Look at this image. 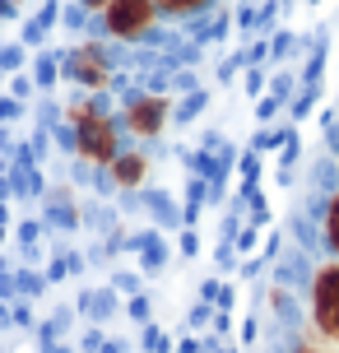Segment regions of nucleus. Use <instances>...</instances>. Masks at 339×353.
Instances as JSON below:
<instances>
[{"instance_id": "16", "label": "nucleus", "mask_w": 339, "mask_h": 353, "mask_svg": "<svg viewBox=\"0 0 339 353\" xmlns=\"http://www.w3.org/2000/svg\"><path fill=\"white\" fill-rule=\"evenodd\" d=\"M298 84H302L298 70H274V74H269V84H265V93H274V98L288 107V103H293V93H298Z\"/></svg>"}, {"instance_id": "25", "label": "nucleus", "mask_w": 339, "mask_h": 353, "mask_svg": "<svg viewBox=\"0 0 339 353\" xmlns=\"http://www.w3.org/2000/svg\"><path fill=\"white\" fill-rule=\"evenodd\" d=\"M209 321H214V302H196V307L186 312V325H191V330H205Z\"/></svg>"}, {"instance_id": "39", "label": "nucleus", "mask_w": 339, "mask_h": 353, "mask_svg": "<svg viewBox=\"0 0 339 353\" xmlns=\"http://www.w3.org/2000/svg\"><path fill=\"white\" fill-rule=\"evenodd\" d=\"M0 149H10V130H0Z\"/></svg>"}, {"instance_id": "10", "label": "nucleus", "mask_w": 339, "mask_h": 353, "mask_svg": "<svg viewBox=\"0 0 339 353\" xmlns=\"http://www.w3.org/2000/svg\"><path fill=\"white\" fill-rule=\"evenodd\" d=\"M140 200H144V210L154 214L163 228H186V223H181V210L172 205V195H167V191H144Z\"/></svg>"}, {"instance_id": "2", "label": "nucleus", "mask_w": 339, "mask_h": 353, "mask_svg": "<svg viewBox=\"0 0 339 353\" xmlns=\"http://www.w3.org/2000/svg\"><path fill=\"white\" fill-rule=\"evenodd\" d=\"M61 79H70L79 93H107L116 84V56L107 52V42H74L61 52Z\"/></svg>"}, {"instance_id": "13", "label": "nucleus", "mask_w": 339, "mask_h": 353, "mask_svg": "<svg viewBox=\"0 0 339 353\" xmlns=\"http://www.w3.org/2000/svg\"><path fill=\"white\" fill-rule=\"evenodd\" d=\"M33 84L42 88V93H52L56 84H61V52H42V56H33Z\"/></svg>"}, {"instance_id": "23", "label": "nucleus", "mask_w": 339, "mask_h": 353, "mask_svg": "<svg viewBox=\"0 0 339 353\" xmlns=\"http://www.w3.org/2000/svg\"><path fill=\"white\" fill-rule=\"evenodd\" d=\"M19 288H23V298H37L42 288H47V274H37V270H19Z\"/></svg>"}, {"instance_id": "8", "label": "nucleus", "mask_w": 339, "mask_h": 353, "mask_svg": "<svg viewBox=\"0 0 339 353\" xmlns=\"http://www.w3.org/2000/svg\"><path fill=\"white\" fill-rule=\"evenodd\" d=\"M316 228H321L325 256H339V186L321 200V219H316Z\"/></svg>"}, {"instance_id": "37", "label": "nucleus", "mask_w": 339, "mask_h": 353, "mask_svg": "<svg viewBox=\"0 0 339 353\" xmlns=\"http://www.w3.org/2000/svg\"><path fill=\"white\" fill-rule=\"evenodd\" d=\"M14 321H19V325H33V307H28V302H19V307H14Z\"/></svg>"}, {"instance_id": "20", "label": "nucleus", "mask_w": 339, "mask_h": 353, "mask_svg": "<svg viewBox=\"0 0 339 353\" xmlns=\"http://www.w3.org/2000/svg\"><path fill=\"white\" fill-rule=\"evenodd\" d=\"M265 65H247V74H242V88H247V98L251 103H256V98H260V93H265Z\"/></svg>"}, {"instance_id": "33", "label": "nucleus", "mask_w": 339, "mask_h": 353, "mask_svg": "<svg viewBox=\"0 0 339 353\" xmlns=\"http://www.w3.org/2000/svg\"><path fill=\"white\" fill-rule=\"evenodd\" d=\"M172 353H205V339L186 335V339H177V349H172Z\"/></svg>"}, {"instance_id": "41", "label": "nucleus", "mask_w": 339, "mask_h": 353, "mask_svg": "<svg viewBox=\"0 0 339 353\" xmlns=\"http://www.w3.org/2000/svg\"><path fill=\"white\" fill-rule=\"evenodd\" d=\"M307 5H311V10H316V5H321V0H307Z\"/></svg>"}, {"instance_id": "21", "label": "nucleus", "mask_w": 339, "mask_h": 353, "mask_svg": "<svg viewBox=\"0 0 339 353\" xmlns=\"http://www.w3.org/2000/svg\"><path fill=\"white\" fill-rule=\"evenodd\" d=\"M33 23L42 28V33H52L56 23H61V0H42V10L33 14Z\"/></svg>"}, {"instance_id": "14", "label": "nucleus", "mask_w": 339, "mask_h": 353, "mask_svg": "<svg viewBox=\"0 0 339 353\" xmlns=\"http://www.w3.org/2000/svg\"><path fill=\"white\" fill-rule=\"evenodd\" d=\"M163 19H200L214 0H154Z\"/></svg>"}, {"instance_id": "24", "label": "nucleus", "mask_w": 339, "mask_h": 353, "mask_svg": "<svg viewBox=\"0 0 339 353\" xmlns=\"http://www.w3.org/2000/svg\"><path fill=\"white\" fill-rule=\"evenodd\" d=\"M37 237H42V223H37V219H23V223H19V242H23L28 256H37Z\"/></svg>"}, {"instance_id": "3", "label": "nucleus", "mask_w": 339, "mask_h": 353, "mask_svg": "<svg viewBox=\"0 0 339 353\" xmlns=\"http://www.w3.org/2000/svg\"><path fill=\"white\" fill-rule=\"evenodd\" d=\"M172 107H177V98L172 93H158V88H140V93H125L121 103V130L130 135V140H158L163 130L172 125Z\"/></svg>"}, {"instance_id": "29", "label": "nucleus", "mask_w": 339, "mask_h": 353, "mask_svg": "<svg viewBox=\"0 0 339 353\" xmlns=\"http://www.w3.org/2000/svg\"><path fill=\"white\" fill-rule=\"evenodd\" d=\"M103 339H107V335H103V325H89V330L79 335V349H84V353H98V349H103Z\"/></svg>"}, {"instance_id": "28", "label": "nucleus", "mask_w": 339, "mask_h": 353, "mask_svg": "<svg viewBox=\"0 0 339 353\" xmlns=\"http://www.w3.org/2000/svg\"><path fill=\"white\" fill-rule=\"evenodd\" d=\"M93 14H84V10H79V5H65V10H61V23H65V28H74V33H84V23H89Z\"/></svg>"}, {"instance_id": "38", "label": "nucleus", "mask_w": 339, "mask_h": 353, "mask_svg": "<svg viewBox=\"0 0 339 353\" xmlns=\"http://www.w3.org/2000/svg\"><path fill=\"white\" fill-rule=\"evenodd\" d=\"M0 19H19V0H0Z\"/></svg>"}, {"instance_id": "32", "label": "nucleus", "mask_w": 339, "mask_h": 353, "mask_svg": "<svg viewBox=\"0 0 339 353\" xmlns=\"http://www.w3.org/2000/svg\"><path fill=\"white\" fill-rule=\"evenodd\" d=\"M256 335H260V316L251 312V316L242 321V344H256Z\"/></svg>"}, {"instance_id": "35", "label": "nucleus", "mask_w": 339, "mask_h": 353, "mask_svg": "<svg viewBox=\"0 0 339 353\" xmlns=\"http://www.w3.org/2000/svg\"><path fill=\"white\" fill-rule=\"evenodd\" d=\"M74 5H79V10H84V14H103V10H107V0H74Z\"/></svg>"}, {"instance_id": "4", "label": "nucleus", "mask_w": 339, "mask_h": 353, "mask_svg": "<svg viewBox=\"0 0 339 353\" xmlns=\"http://www.w3.org/2000/svg\"><path fill=\"white\" fill-rule=\"evenodd\" d=\"M158 5L154 0H107V10L98 14V33L107 37V42H125V47H135L144 37H154L158 28Z\"/></svg>"}, {"instance_id": "26", "label": "nucleus", "mask_w": 339, "mask_h": 353, "mask_svg": "<svg viewBox=\"0 0 339 353\" xmlns=\"http://www.w3.org/2000/svg\"><path fill=\"white\" fill-rule=\"evenodd\" d=\"M125 316L149 325V293H135V298H125Z\"/></svg>"}, {"instance_id": "19", "label": "nucleus", "mask_w": 339, "mask_h": 353, "mask_svg": "<svg viewBox=\"0 0 339 353\" xmlns=\"http://www.w3.org/2000/svg\"><path fill=\"white\" fill-rule=\"evenodd\" d=\"M28 65V47L23 42H10V47H0V70H23Z\"/></svg>"}, {"instance_id": "11", "label": "nucleus", "mask_w": 339, "mask_h": 353, "mask_svg": "<svg viewBox=\"0 0 339 353\" xmlns=\"http://www.w3.org/2000/svg\"><path fill=\"white\" fill-rule=\"evenodd\" d=\"M209 107V88H191V93H181L177 107H172V125H191L200 121V112Z\"/></svg>"}, {"instance_id": "9", "label": "nucleus", "mask_w": 339, "mask_h": 353, "mask_svg": "<svg viewBox=\"0 0 339 353\" xmlns=\"http://www.w3.org/2000/svg\"><path fill=\"white\" fill-rule=\"evenodd\" d=\"M293 135H298V130H293V121H288V125H260V130L251 135V144H247V149L265 159V154H274V149H284V144L293 140Z\"/></svg>"}, {"instance_id": "36", "label": "nucleus", "mask_w": 339, "mask_h": 353, "mask_svg": "<svg viewBox=\"0 0 339 353\" xmlns=\"http://www.w3.org/2000/svg\"><path fill=\"white\" fill-rule=\"evenodd\" d=\"M98 353H130V344H125V339H103V349Z\"/></svg>"}, {"instance_id": "30", "label": "nucleus", "mask_w": 339, "mask_h": 353, "mask_svg": "<svg viewBox=\"0 0 339 353\" xmlns=\"http://www.w3.org/2000/svg\"><path fill=\"white\" fill-rule=\"evenodd\" d=\"M177 251H181V256H200V232H196V228H181Z\"/></svg>"}, {"instance_id": "1", "label": "nucleus", "mask_w": 339, "mask_h": 353, "mask_svg": "<svg viewBox=\"0 0 339 353\" xmlns=\"http://www.w3.org/2000/svg\"><path fill=\"white\" fill-rule=\"evenodd\" d=\"M65 125H70V154L89 168H107L121 154V117H112L98 93H74L65 103Z\"/></svg>"}, {"instance_id": "5", "label": "nucleus", "mask_w": 339, "mask_h": 353, "mask_svg": "<svg viewBox=\"0 0 339 353\" xmlns=\"http://www.w3.org/2000/svg\"><path fill=\"white\" fill-rule=\"evenodd\" d=\"M307 312H311V325L339 316V256H325L321 265H311V279H307Z\"/></svg>"}, {"instance_id": "12", "label": "nucleus", "mask_w": 339, "mask_h": 353, "mask_svg": "<svg viewBox=\"0 0 339 353\" xmlns=\"http://www.w3.org/2000/svg\"><path fill=\"white\" fill-rule=\"evenodd\" d=\"M112 312H121L116 288H103V293H84V298H79V316H89V321H107Z\"/></svg>"}, {"instance_id": "27", "label": "nucleus", "mask_w": 339, "mask_h": 353, "mask_svg": "<svg viewBox=\"0 0 339 353\" xmlns=\"http://www.w3.org/2000/svg\"><path fill=\"white\" fill-rule=\"evenodd\" d=\"M33 74H23V70H19L14 74V79H10V98H19V103H28V98H33Z\"/></svg>"}, {"instance_id": "22", "label": "nucleus", "mask_w": 339, "mask_h": 353, "mask_svg": "<svg viewBox=\"0 0 339 353\" xmlns=\"http://www.w3.org/2000/svg\"><path fill=\"white\" fill-rule=\"evenodd\" d=\"M279 112H284V103H279L274 93H260V98H256V121H260V125H269Z\"/></svg>"}, {"instance_id": "7", "label": "nucleus", "mask_w": 339, "mask_h": 353, "mask_svg": "<svg viewBox=\"0 0 339 353\" xmlns=\"http://www.w3.org/2000/svg\"><path fill=\"white\" fill-rule=\"evenodd\" d=\"M125 251H140V274H163V265H167V242H163V232H140V237H125Z\"/></svg>"}, {"instance_id": "15", "label": "nucleus", "mask_w": 339, "mask_h": 353, "mask_svg": "<svg viewBox=\"0 0 339 353\" xmlns=\"http://www.w3.org/2000/svg\"><path fill=\"white\" fill-rule=\"evenodd\" d=\"M302 47V37L293 33V28H274L269 33V65H279V61H288V56Z\"/></svg>"}, {"instance_id": "34", "label": "nucleus", "mask_w": 339, "mask_h": 353, "mask_svg": "<svg viewBox=\"0 0 339 353\" xmlns=\"http://www.w3.org/2000/svg\"><path fill=\"white\" fill-rule=\"evenodd\" d=\"M218 288H223V279H205V283H200V302H214Z\"/></svg>"}, {"instance_id": "18", "label": "nucleus", "mask_w": 339, "mask_h": 353, "mask_svg": "<svg viewBox=\"0 0 339 353\" xmlns=\"http://www.w3.org/2000/svg\"><path fill=\"white\" fill-rule=\"evenodd\" d=\"M112 288H116V293H125V298H135V293H144L140 270H112Z\"/></svg>"}, {"instance_id": "17", "label": "nucleus", "mask_w": 339, "mask_h": 353, "mask_svg": "<svg viewBox=\"0 0 339 353\" xmlns=\"http://www.w3.org/2000/svg\"><path fill=\"white\" fill-rule=\"evenodd\" d=\"M140 349L144 353H172L177 344H172V335H167V330H158V325L149 321V325L140 330Z\"/></svg>"}, {"instance_id": "31", "label": "nucleus", "mask_w": 339, "mask_h": 353, "mask_svg": "<svg viewBox=\"0 0 339 353\" xmlns=\"http://www.w3.org/2000/svg\"><path fill=\"white\" fill-rule=\"evenodd\" d=\"M23 117V103L19 98H0V121H19Z\"/></svg>"}, {"instance_id": "40", "label": "nucleus", "mask_w": 339, "mask_h": 353, "mask_svg": "<svg viewBox=\"0 0 339 353\" xmlns=\"http://www.w3.org/2000/svg\"><path fill=\"white\" fill-rule=\"evenodd\" d=\"M335 163H339V140H335Z\"/></svg>"}, {"instance_id": "6", "label": "nucleus", "mask_w": 339, "mask_h": 353, "mask_svg": "<svg viewBox=\"0 0 339 353\" xmlns=\"http://www.w3.org/2000/svg\"><path fill=\"white\" fill-rule=\"evenodd\" d=\"M149 172H154V159H149V149H140V144H125L121 154H116V159L103 168V176H107V191H125V195L144 191Z\"/></svg>"}]
</instances>
